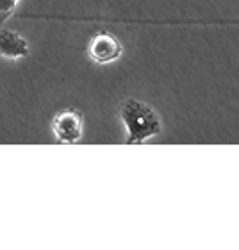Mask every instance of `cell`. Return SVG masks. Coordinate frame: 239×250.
I'll return each instance as SVG.
<instances>
[{
    "label": "cell",
    "instance_id": "obj_3",
    "mask_svg": "<svg viewBox=\"0 0 239 250\" xmlns=\"http://www.w3.org/2000/svg\"><path fill=\"white\" fill-rule=\"evenodd\" d=\"M121 52H123V48H121L118 38L105 31L99 32L88 47V56L97 64H109V62L120 59Z\"/></svg>",
    "mask_w": 239,
    "mask_h": 250
},
{
    "label": "cell",
    "instance_id": "obj_5",
    "mask_svg": "<svg viewBox=\"0 0 239 250\" xmlns=\"http://www.w3.org/2000/svg\"><path fill=\"white\" fill-rule=\"evenodd\" d=\"M16 0H0V16H7L11 11L15 9Z\"/></svg>",
    "mask_w": 239,
    "mask_h": 250
},
{
    "label": "cell",
    "instance_id": "obj_1",
    "mask_svg": "<svg viewBox=\"0 0 239 250\" xmlns=\"http://www.w3.org/2000/svg\"><path fill=\"white\" fill-rule=\"evenodd\" d=\"M118 116L127 129V145H141L162 130L161 116L143 100L125 99L118 105Z\"/></svg>",
    "mask_w": 239,
    "mask_h": 250
},
{
    "label": "cell",
    "instance_id": "obj_4",
    "mask_svg": "<svg viewBox=\"0 0 239 250\" xmlns=\"http://www.w3.org/2000/svg\"><path fill=\"white\" fill-rule=\"evenodd\" d=\"M29 56V43L13 29H0V58L21 59Z\"/></svg>",
    "mask_w": 239,
    "mask_h": 250
},
{
    "label": "cell",
    "instance_id": "obj_2",
    "mask_svg": "<svg viewBox=\"0 0 239 250\" xmlns=\"http://www.w3.org/2000/svg\"><path fill=\"white\" fill-rule=\"evenodd\" d=\"M84 116L77 109H62L52 118V130L56 140L66 145L77 143L82 138Z\"/></svg>",
    "mask_w": 239,
    "mask_h": 250
}]
</instances>
